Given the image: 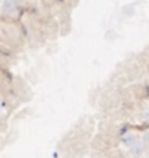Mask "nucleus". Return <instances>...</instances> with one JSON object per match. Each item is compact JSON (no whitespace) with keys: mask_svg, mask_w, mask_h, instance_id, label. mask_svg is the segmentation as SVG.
<instances>
[{"mask_svg":"<svg viewBox=\"0 0 149 158\" xmlns=\"http://www.w3.org/2000/svg\"><path fill=\"white\" fill-rule=\"evenodd\" d=\"M138 141H139V138L135 132H126L124 135L121 136V145L124 148H127V149H130Z\"/></svg>","mask_w":149,"mask_h":158,"instance_id":"nucleus-1","label":"nucleus"},{"mask_svg":"<svg viewBox=\"0 0 149 158\" xmlns=\"http://www.w3.org/2000/svg\"><path fill=\"white\" fill-rule=\"evenodd\" d=\"M130 152H132V155H142V154H145V151H146V145H145L142 141H138L135 145H133L130 149H129Z\"/></svg>","mask_w":149,"mask_h":158,"instance_id":"nucleus-2","label":"nucleus"},{"mask_svg":"<svg viewBox=\"0 0 149 158\" xmlns=\"http://www.w3.org/2000/svg\"><path fill=\"white\" fill-rule=\"evenodd\" d=\"M16 0H3V3H2V7H3V10L7 13V12H12L16 9Z\"/></svg>","mask_w":149,"mask_h":158,"instance_id":"nucleus-3","label":"nucleus"},{"mask_svg":"<svg viewBox=\"0 0 149 158\" xmlns=\"http://www.w3.org/2000/svg\"><path fill=\"white\" fill-rule=\"evenodd\" d=\"M142 142L149 148V129L143 132V135H142Z\"/></svg>","mask_w":149,"mask_h":158,"instance_id":"nucleus-4","label":"nucleus"},{"mask_svg":"<svg viewBox=\"0 0 149 158\" xmlns=\"http://www.w3.org/2000/svg\"><path fill=\"white\" fill-rule=\"evenodd\" d=\"M143 157H145V158H149V148H148V149H146V151H145Z\"/></svg>","mask_w":149,"mask_h":158,"instance_id":"nucleus-5","label":"nucleus"},{"mask_svg":"<svg viewBox=\"0 0 149 158\" xmlns=\"http://www.w3.org/2000/svg\"><path fill=\"white\" fill-rule=\"evenodd\" d=\"M0 3H3V0H0Z\"/></svg>","mask_w":149,"mask_h":158,"instance_id":"nucleus-6","label":"nucleus"}]
</instances>
